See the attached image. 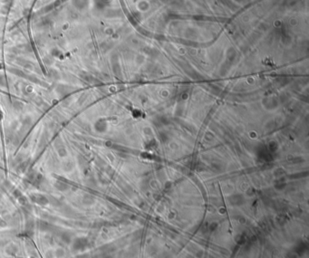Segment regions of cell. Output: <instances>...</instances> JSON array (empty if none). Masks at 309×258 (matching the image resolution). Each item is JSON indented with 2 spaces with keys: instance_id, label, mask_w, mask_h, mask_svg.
<instances>
[{
  "instance_id": "cell-1",
  "label": "cell",
  "mask_w": 309,
  "mask_h": 258,
  "mask_svg": "<svg viewBox=\"0 0 309 258\" xmlns=\"http://www.w3.org/2000/svg\"><path fill=\"white\" fill-rule=\"evenodd\" d=\"M74 246H75V250H83L84 248V246H85V245H84V240L83 239L77 240Z\"/></svg>"
}]
</instances>
